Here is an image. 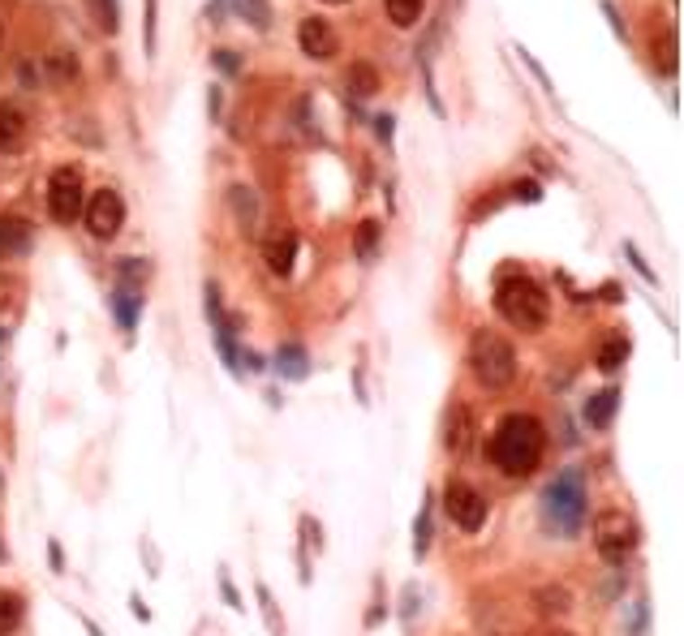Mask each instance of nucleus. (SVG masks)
Segmentation results:
<instances>
[{
    "label": "nucleus",
    "mask_w": 684,
    "mask_h": 636,
    "mask_svg": "<svg viewBox=\"0 0 684 636\" xmlns=\"http://www.w3.org/2000/svg\"><path fill=\"white\" fill-rule=\"evenodd\" d=\"M430 551V499L422 503V512H418V521H413V555L422 560Z\"/></svg>",
    "instance_id": "27"
},
{
    "label": "nucleus",
    "mask_w": 684,
    "mask_h": 636,
    "mask_svg": "<svg viewBox=\"0 0 684 636\" xmlns=\"http://www.w3.org/2000/svg\"><path fill=\"white\" fill-rule=\"evenodd\" d=\"M383 9H388V18L396 22V26H418L427 0H383Z\"/></svg>",
    "instance_id": "26"
},
{
    "label": "nucleus",
    "mask_w": 684,
    "mask_h": 636,
    "mask_svg": "<svg viewBox=\"0 0 684 636\" xmlns=\"http://www.w3.org/2000/svg\"><path fill=\"white\" fill-rule=\"evenodd\" d=\"M625 254H628V263H633V271H637V275H642L645 284H659V275H654V271H650V263H645L642 254H637V246H633V241H625Z\"/></svg>",
    "instance_id": "31"
},
{
    "label": "nucleus",
    "mask_w": 684,
    "mask_h": 636,
    "mask_svg": "<svg viewBox=\"0 0 684 636\" xmlns=\"http://www.w3.org/2000/svg\"><path fill=\"white\" fill-rule=\"evenodd\" d=\"M543 452H547V430L529 413H508L504 422L495 425V434L487 443L490 464L504 478H529L543 464Z\"/></svg>",
    "instance_id": "1"
},
{
    "label": "nucleus",
    "mask_w": 684,
    "mask_h": 636,
    "mask_svg": "<svg viewBox=\"0 0 684 636\" xmlns=\"http://www.w3.org/2000/svg\"><path fill=\"white\" fill-rule=\"evenodd\" d=\"M82 219H86V228L95 241H112L125 224V202H121L117 190H95L86 198V207H82Z\"/></svg>",
    "instance_id": "8"
},
{
    "label": "nucleus",
    "mask_w": 684,
    "mask_h": 636,
    "mask_svg": "<svg viewBox=\"0 0 684 636\" xmlns=\"http://www.w3.org/2000/svg\"><path fill=\"white\" fill-rule=\"evenodd\" d=\"M392 125H396L392 116H374V134L383 138V142H392Z\"/></svg>",
    "instance_id": "35"
},
{
    "label": "nucleus",
    "mask_w": 684,
    "mask_h": 636,
    "mask_svg": "<svg viewBox=\"0 0 684 636\" xmlns=\"http://www.w3.org/2000/svg\"><path fill=\"white\" fill-rule=\"evenodd\" d=\"M31 246H35L31 219H22V215H0V263L31 254Z\"/></svg>",
    "instance_id": "10"
},
{
    "label": "nucleus",
    "mask_w": 684,
    "mask_h": 636,
    "mask_svg": "<svg viewBox=\"0 0 684 636\" xmlns=\"http://www.w3.org/2000/svg\"><path fill=\"white\" fill-rule=\"evenodd\" d=\"M508 193L512 198H521V202H538V198H543V185H538V181H517Z\"/></svg>",
    "instance_id": "32"
},
{
    "label": "nucleus",
    "mask_w": 684,
    "mask_h": 636,
    "mask_svg": "<svg viewBox=\"0 0 684 636\" xmlns=\"http://www.w3.org/2000/svg\"><path fill=\"white\" fill-rule=\"evenodd\" d=\"M0 495H4V478H0Z\"/></svg>",
    "instance_id": "43"
},
{
    "label": "nucleus",
    "mask_w": 684,
    "mask_h": 636,
    "mask_svg": "<svg viewBox=\"0 0 684 636\" xmlns=\"http://www.w3.org/2000/svg\"><path fill=\"white\" fill-rule=\"evenodd\" d=\"M112 301V314H117V323L125 331H134L138 323V309H142V289H130V284H117V292L108 297Z\"/></svg>",
    "instance_id": "18"
},
{
    "label": "nucleus",
    "mask_w": 684,
    "mask_h": 636,
    "mask_svg": "<svg viewBox=\"0 0 684 636\" xmlns=\"http://www.w3.org/2000/svg\"><path fill=\"white\" fill-rule=\"evenodd\" d=\"M4 560H9V551H4V546H0V563H4Z\"/></svg>",
    "instance_id": "40"
},
{
    "label": "nucleus",
    "mask_w": 684,
    "mask_h": 636,
    "mask_svg": "<svg viewBox=\"0 0 684 636\" xmlns=\"http://www.w3.org/2000/svg\"><path fill=\"white\" fill-rule=\"evenodd\" d=\"M43 69H48V77H52V86H69V82H78V57H74V52H65V48H57L52 57H43Z\"/></svg>",
    "instance_id": "20"
},
{
    "label": "nucleus",
    "mask_w": 684,
    "mask_h": 636,
    "mask_svg": "<svg viewBox=\"0 0 684 636\" xmlns=\"http://www.w3.org/2000/svg\"><path fill=\"white\" fill-rule=\"evenodd\" d=\"M246 370H263V357H258V353H246Z\"/></svg>",
    "instance_id": "39"
},
{
    "label": "nucleus",
    "mask_w": 684,
    "mask_h": 636,
    "mask_svg": "<svg viewBox=\"0 0 684 636\" xmlns=\"http://www.w3.org/2000/svg\"><path fill=\"white\" fill-rule=\"evenodd\" d=\"M275 374L280 379H293V383H302L306 374H310V353L302 345H280L275 348Z\"/></svg>",
    "instance_id": "15"
},
{
    "label": "nucleus",
    "mask_w": 684,
    "mask_h": 636,
    "mask_svg": "<svg viewBox=\"0 0 684 636\" xmlns=\"http://www.w3.org/2000/svg\"><path fill=\"white\" fill-rule=\"evenodd\" d=\"M26 142V116L14 103H0V151H18Z\"/></svg>",
    "instance_id": "16"
},
{
    "label": "nucleus",
    "mask_w": 684,
    "mask_h": 636,
    "mask_svg": "<svg viewBox=\"0 0 684 636\" xmlns=\"http://www.w3.org/2000/svg\"><path fill=\"white\" fill-rule=\"evenodd\" d=\"M379 86H383V77H379V69H374L371 60H353L349 74H345V91L353 99H371Z\"/></svg>",
    "instance_id": "14"
},
{
    "label": "nucleus",
    "mask_w": 684,
    "mask_h": 636,
    "mask_svg": "<svg viewBox=\"0 0 684 636\" xmlns=\"http://www.w3.org/2000/svg\"><path fill=\"white\" fill-rule=\"evenodd\" d=\"M473 439V417H470V408L465 405H452L448 413H444V447H448L452 456H461L465 447H470Z\"/></svg>",
    "instance_id": "12"
},
{
    "label": "nucleus",
    "mask_w": 684,
    "mask_h": 636,
    "mask_svg": "<svg viewBox=\"0 0 684 636\" xmlns=\"http://www.w3.org/2000/svg\"><path fill=\"white\" fill-rule=\"evenodd\" d=\"M470 374L478 379V387L487 391H504L517 383V348L500 336V331H473L470 340Z\"/></svg>",
    "instance_id": "4"
},
{
    "label": "nucleus",
    "mask_w": 684,
    "mask_h": 636,
    "mask_svg": "<svg viewBox=\"0 0 684 636\" xmlns=\"http://www.w3.org/2000/svg\"><path fill=\"white\" fill-rule=\"evenodd\" d=\"M263 258L275 275H289L293 271V258H297V237L289 228H275L267 241H263Z\"/></svg>",
    "instance_id": "11"
},
{
    "label": "nucleus",
    "mask_w": 684,
    "mask_h": 636,
    "mask_svg": "<svg viewBox=\"0 0 684 636\" xmlns=\"http://www.w3.org/2000/svg\"><path fill=\"white\" fill-rule=\"evenodd\" d=\"M590 516V495H586V473L581 469H560L543 490V521L560 538H577Z\"/></svg>",
    "instance_id": "2"
},
{
    "label": "nucleus",
    "mask_w": 684,
    "mask_h": 636,
    "mask_svg": "<svg viewBox=\"0 0 684 636\" xmlns=\"http://www.w3.org/2000/svg\"><path fill=\"white\" fill-rule=\"evenodd\" d=\"M297 48H302V57L310 60H332L340 52V35L332 31L328 18H306L297 26Z\"/></svg>",
    "instance_id": "9"
},
{
    "label": "nucleus",
    "mask_w": 684,
    "mask_h": 636,
    "mask_svg": "<svg viewBox=\"0 0 684 636\" xmlns=\"http://www.w3.org/2000/svg\"><path fill=\"white\" fill-rule=\"evenodd\" d=\"M603 13H607V18H611V31H616V35L625 39L628 31H625V22H620V13H616V4H603Z\"/></svg>",
    "instance_id": "36"
},
{
    "label": "nucleus",
    "mask_w": 684,
    "mask_h": 636,
    "mask_svg": "<svg viewBox=\"0 0 684 636\" xmlns=\"http://www.w3.org/2000/svg\"><path fill=\"white\" fill-rule=\"evenodd\" d=\"M323 4H349V0H323Z\"/></svg>",
    "instance_id": "41"
},
{
    "label": "nucleus",
    "mask_w": 684,
    "mask_h": 636,
    "mask_svg": "<svg viewBox=\"0 0 684 636\" xmlns=\"http://www.w3.org/2000/svg\"><path fill=\"white\" fill-rule=\"evenodd\" d=\"M255 594H258V606H263V619H267V632H272V636H284V619L275 615V602H272V589H267V585H258Z\"/></svg>",
    "instance_id": "29"
},
{
    "label": "nucleus",
    "mask_w": 684,
    "mask_h": 636,
    "mask_svg": "<svg viewBox=\"0 0 684 636\" xmlns=\"http://www.w3.org/2000/svg\"><path fill=\"white\" fill-rule=\"evenodd\" d=\"M538 602H543V611H555V615L572 606V598H568L564 585H547V589H538Z\"/></svg>",
    "instance_id": "30"
},
{
    "label": "nucleus",
    "mask_w": 684,
    "mask_h": 636,
    "mask_svg": "<svg viewBox=\"0 0 684 636\" xmlns=\"http://www.w3.org/2000/svg\"><path fill=\"white\" fill-rule=\"evenodd\" d=\"M220 594H224V602L233 606V611H246V602H241V594L233 589V580H229V572H220Z\"/></svg>",
    "instance_id": "33"
},
{
    "label": "nucleus",
    "mask_w": 684,
    "mask_h": 636,
    "mask_svg": "<svg viewBox=\"0 0 684 636\" xmlns=\"http://www.w3.org/2000/svg\"><path fill=\"white\" fill-rule=\"evenodd\" d=\"M654 65H659V74H676L680 69V43H676V31L667 26L663 39H654Z\"/></svg>",
    "instance_id": "23"
},
{
    "label": "nucleus",
    "mask_w": 684,
    "mask_h": 636,
    "mask_svg": "<svg viewBox=\"0 0 684 636\" xmlns=\"http://www.w3.org/2000/svg\"><path fill=\"white\" fill-rule=\"evenodd\" d=\"M0 43H4V26H0Z\"/></svg>",
    "instance_id": "44"
},
{
    "label": "nucleus",
    "mask_w": 684,
    "mask_h": 636,
    "mask_svg": "<svg viewBox=\"0 0 684 636\" xmlns=\"http://www.w3.org/2000/svg\"><path fill=\"white\" fill-rule=\"evenodd\" d=\"M625 362H628V340L625 336H607L603 348H598V357H594V366L603 370V374H616Z\"/></svg>",
    "instance_id": "22"
},
{
    "label": "nucleus",
    "mask_w": 684,
    "mask_h": 636,
    "mask_svg": "<svg viewBox=\"0 0 684 636\" xmlns=\"http://www.w3.org/2000/svg\"><path fill=\"white\" fill-rule=\"evenodd\" d=\"M117 275H121V284H130V289H142V280L151 275V267H147L142 258H121V263H117Z\"/></svg>",
    "instance_id": "28"
},
{
    "label": "nucleus",
    "mask_w": 684,
    "mask_h": 636,
    "mask_svg": "<svg viewBox=\"0 0 684 636\" xmlns=\"http://www.w3.org/2000/svg\"><path fill=\"white\" fill-rule=\"evenodd\" d=\"M379 237H383V224H379V219H362V224H357V232H353L357 263H374V258H379Z\"/></svg>",
    "instance_id": "19"
},
{
    "label": "nucleus",
    "mask_w": 684,
    "mask_h": 636,
    "mask_svg": "<svg viewBox=\"0 0 684 636\" xmlns=\"http://www.w3.org/2000/svg\"><path fill=\"white\" fill-rule=\"evenodd\" d=\"M444 512H448V521L456 524V529L478 533V529L487 524V516H490V503H487V495H482L478 486L452 478V482L444 486Z\"/></svg>",
    "instance_id": "6"
},
{
    "label": "nucleus",
    "mask_w": 684,
    "mask_h": 636,
    "mask_svg": "<svg viewBox=\"0 0 684 636\" xmlns=\"http://www.w3.org/2000/svg\"><path fill=\"white\" fill-rule=\"evenodd\" d=\"M212 60L220 65V69H224V74H237V69H241V65H237V52H229V48H220Z\"/></svg>",
    "instance_id": "34"
},
{
    "label": "nucleus",
    "mask_w": 684,
    "mask_h": 636,
    "mask_svg": "<svg viewBox=\"0 0 684 636\" xmlns=\"http://www.w3.org/2000/svg\"><path fill=\"white\" fill-rule=\"evenodd\" d=\"M229 207H233L241 232H255L258 228V198H255V190H250V185H233V190H229Z\"/></svg>",
    "instance_id": "17"
},
{
    "label": "nucleus",
    "mask_w": 684,
    "mask_h": 636,
    "mask_svg": "<svg viewBox=\"0 0 684 636\" xmlns=\"http://www.w3.org/2000/svg\"><path fill=\"white\" fill-rule=\"evenodd\" d=\"M4 340H9V331H0V345H4Z\"/></svg>",
    "instance_id": "42"
},
{
    "label": "nucleus",
    "mask_w": 684,
    "mask_h": 636,
    "mask_svg": "<svg viewBox=\"0 0 684 636\" xmlns=\"http://www.w3.org/2000/svg\"><path fill=\"white\" fill-rule=\"evenodd\" d=\"M86 9H91V18L104 35H117L121 31V4L117 0H86Z\"/></svg>",
    "instance_id": "24"
},
{
    "label": "nucleus",
    "mask_w": 684,
    "mask_h": 636,
    "mask_svg": "<svg viewBox=\"0 0 684 636\" xmlns=\"http://www.w3.org/2000/svg\"><path fill=\"white\" fill-rule=\"evenodd\" d=\"M229 4L237 9V18H246L255 31H267V26H272V4H267V0H229Z\"/></svg>",
    "instance_id": "25"
},
{
    "label": "nucleus",
    "mask_w": 684,
    "mask_h": 636,
    "mask_svg": "<svg viewBox=\"0 0 684 636\" xmlns=\"http://www.w3.org/2000/svg\"><path fill=\"white\" fill-rule=\"evenodd\" d=\"M495 309H500V318L517 331H543L551 318V297L543 284H534L529 275H508V280H500V289H495Z\"/></svg>",
    "instance_id": "3"
},
{
    "label": "nucleus",
    "mask_w": 684,
    "mask_h": 636,
    "mask_svg": "<svg viewBox=\"0 0 684 636\" xmlns=\"http://www.w3.org/2000/svg\"><path fill=\"white\" fill-rule=\"evenodd\" d=\"M637 542H642V529H637L633 516H625L620 507L598 512V521H594V546H598V555H603L611 568H625V560L637 551Z\"/></svg>",
    "instance_id": "5"
},
{
    "label": "nucleus",
    "mask_w": 684,
    "mask_h": 636,
    "mask_svg": "<svg viewBox=\"0 0 684 636\" xmlns=\"http://www.w3.org/2000/svg\"><path fill=\"white\" fill-rule=\"evenodd\" d=\"M130 606H134V615L142 619V623H147V619H151V611H147V606H142V598H130Z\"/></svg>",
    "instance_id": "37"
},
{
    "label": "nucleus",
    "mask_w": 684,
    "mask_h": 636,
    "mask_svg": "<svg viewBox=\"0 0 684 636\" xmlns=\"http://www.w3.org/2000/svg\"><path fill=\"white\" fill-rule=\"evenodd\" d=\"M48 560H52V568H57V572H60V568H65V560H60V546H57V542H52V551H48Z\"/></svg>",
    "instance_id": "38"
},
{
    "label": "nucleus",
    "mask_w": 684,
    "mask_h": 636,
    "mask_svg": "<svg viewBox=\"0 0 684 636\" xmlns=\"http://www.w3.org/2000/svg\"><path fill=\"white\" fill-rule=\"evenodd\" d=\"M82 207H86V193H82V173L78 168H57L48 176V215L57 224H74L82 219Z\"/></svg>",
    "instance_id": "7"
},
{
    "label": "nucleus",
    "mask_w": 684,
    "mask_h": 636,
    "mask_svg": "<svg viewBox=\"0 0 684 636\" xmlns=\"http://www.w3.org/2000/svg\"><path fill=\"white\" fill-rule=\"evenodd\" d=\"M616 408H620V391H616V387L594 391V396L586 400V425H594V430H607V425L616 422Z\"/></svg>",
    "instance_id": "13"
},
{
    "label": "nucleus",
    "mask_w": 684,
    "mask_h": 636,
    "mask_svg": "<svg viewBox=\"0 0 684 636\" xmlns=\"http://www.w3.org/2000/svg\"><path fill=\"white\" fill-rule=\"evenodd\" d=\"M22 615H26V602L14 589H0V636H14L22 628Z\"/></svg>",
    "instance_id": "21"
}]
</instances>
